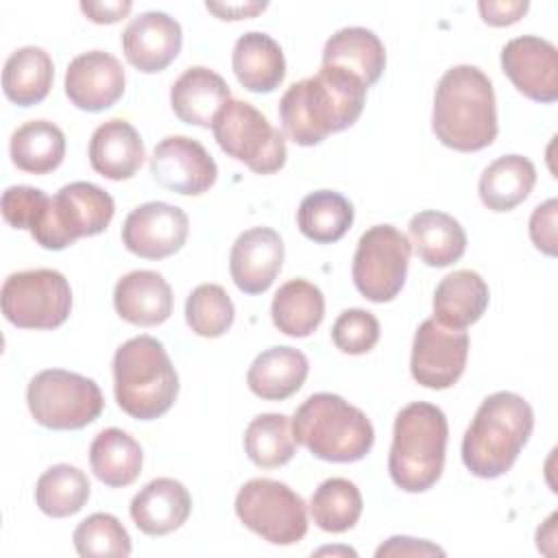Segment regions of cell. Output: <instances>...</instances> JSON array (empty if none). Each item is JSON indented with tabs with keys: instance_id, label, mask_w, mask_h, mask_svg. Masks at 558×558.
Wrapping results in <instances>:
<instances>
[{
	"instance_id": "obj_1",
	"label": "cell",
	"mask_w": 558,
	"mask_h": 558,
	"mask_svg": "<svg viewBox=\"0 0 558 558\" xmlns=\"http://www.w3.org/2000/svg\"><path fill=\"white\" fill-rule=\"evenodd\" d=\"M366 85L351 72L323 65L318 74L292 83L279 100V118L288 137L299 146H316L327 135L357 122Z\"/></svg>"
},
{
	"instance_id": "obj_2",
	"label": "cell",
	"mask_w": 558,
	"mask_h": 558,
	"mask_svg": "<svg viewBox=\"0 0 558 558\" xmlns=\"http://www.w3.org/2000/svg\"><path fill=\"white\" fill-rule=\"evenodd\" d=\"M432 129L440 144L460 153L482 150L495 142V92L480 68L462 63L440 76L434 94Z\"/></svg>"
},
{
	"instance_id": "obj_3",
	"label": "cell",
	"mask_w": 558,
	"mask_h": 558,
	"mask_svg": "<svg viewBox=\"0 0 558 558\" xmlns=\"http://www.w3.org/2000/svg\"><path fill=\"white\" fill-rule=\"evenodd\" d=\"M534 429L532 405L517 392L486 397L462 438V462L482 480L510 471Z\"/></svg>"
},
{
	"instance_id": "obj_4",
	"label": "cell",
	"mask_w": 558,
	"mask_h": 558,
	"mask_svg": "<svg viewBox=\"0 0 558 558\" xmlns=\"http://www.w3.org/2000/svg\"><path fill=\"white\" fill-rule=\"evenodd\" d=\"M449 425L445 412L427 401L405 405L392 427L388 471L405 493H425L442 475Z\"/></svg>"
},
{
	"instance_id": "obj_5",
	"label": "cell",
	"mask_w": 558,
	"mask_h": 558,
	"mask_svg": "<svg viewBox=\"0 0 558 558\" xmlns=\"http://www.w3.org/2000/svg\"><path fill=\"white\" fill-rule=\"evenodd\" d=\"M116 401L133 418L153 421L166 414L179 395V375L163 344L153 336H135L113 355Z\"/></svg>"
},
{
	"instance_id": "obj_6",
	"label": "cell",
	"mask_w": 558,
	"mask_h": 558,
	"mask_svg": "<svg viewBox=\"0 0 558 558\" xmlns=\"http://www.w3.org/2000/svg\"><path fill=\"white\" fill-rule=\"evenodd\" d=\"M292 436L312 456L327 462H357L375 442V429L366 414L331 392H316L296 408Z\"/></svg>"
},
{
	"instance_id": "obj_7",
	"label": "cell",
	"mask_w": 558,
	"mask_h": 558,
	"mask_svg": "<svg viewBox=\"0 0 558 558\" xmlns=\"http://www.w3.org/2000/svg\"><path fill=\"white\" fill-rule=\"evenodd\" d=\"M116 205L109 192L87 181H74L63 185L54 196H48L28 231L41 248L61 251L78 238L102 233Z\"/></svg>"
},
{
	"instance_id": "obj_8",
	"label": "cell",
	"mask_w": 558,
	"mask_h": 558,
	"mask_svg": "<svg viewBox=\"0 0 558 558\" xmlns=\"http://www.w3.org/2000/svg\"><path fill=\"white\" fill-rule=\"evenodd\" d=\"M26 403L33 418L48 429H81L94 423L105 408L94 379L63 368L37 373L28 381Z\"/></svg>"
},
{
	"instance_id": "obj_9",
	"label": "cell",
	"mask_w": 558,
	"mask_h": 558,
	"mask_svg": "<svg viewBox=\"0 0 558 558\" xmlns=\"http://www.w3.org/2000/svg\"><path fill=\"white\" fill-rule=\"evenodd\" d=\"M211 129L222 153L246 163L253 172L272 174L283 168L288 157L283 133L251 102L227 100L216 113Z\"/></svg>"
},
{
	"instance_id": "obj_10",
	"label": "cell",
	"mask_w": 558,
	"mask_h": 558,
	"mask_svg": "<svg viewBox=\"0 0 558 558\" xmlns=\"http://www.w3.org/2000/svg\"><path fill=\"white\" fill-rule=\"evenodd\" d=\"M235 514L257 536L272 545H294L307 532V508L288 484L255 477L235 495Z\"/></svg>"
},
{
	"instance_id": "obj_11",
	"label": "cell",
	"mask_w": 558,
	"mask_h": 558,
	"mask_svg": "<svg viewBox=\"0 0 558 558\" xmlns=\"http://www.w3.org/2000/svg\"><path fill=\"white\" fill-rule=\"evenodd\" d=\"M0 303L4 318L20 329H54L72 312V288L59 270H20L4 279Z\"/></svg>"
},
{
	"instance_id": "obj_12",
	"label": "cell",
	"mask_w": 558,
	"mask_h": 558,
	"mask_svg": "<svg viewBox=\"0 0 558 558\" xmlns=\"http://www.w3.org/2000/svg\"><path fill=\"white\" fill-rule=\"evenodd\" d=\"M410 253L412 244L397 227L375 225L366 229L357 240L351 266L357 292L373 303L392 301L405 283Z\"/></svg>"
},
{
	"instance_id": "obj_13",
	"label": "cell",
	"mask_w": 558,
	"mask_h": 558,
	"mask_svg": "<svg viewBox=\"0 0 558 558\" xmlns=\"http://www.w3.org/2000/svg\"><path fill=\"white\" fill-rule=\"evenodd\" d=\"M469 357V336L464 329H451L436 318L418 325L412 342V377L432 390L451 388L464 373Z\"/></svg>"
},
{
	"instance_id": "obj_14",
	"label": "cell",
	"mask_w": 558,
	"mask_h": 558,
	"mask_svg": "<svg viewBox=\"0 0 558 558\" xmlns=\"http://www.w3.org/2000/svg\"><path fill=\"white\" fill-rule=\"evenodd\" d=\"M150 174L170 192L198 196L216 183L218 166L201 142L185 135H170L155 146Z\"/></svg>"
},
{
	"instance_id": "obj_15",
	"label": "cell",
	"mask_w": 558,
	"mask_h": 558,
	"mask_svg": "<svg viewBox=\"0 0 558 558\" xmlns=\"http://www.w3.org/2000/svg\"><path fill=\"white\" fill-rule=\"evenodd\" d=\"M190 233L187 214L170 203L153 201L135 207L122 225V244L137 257L163 259L181 251Z\"/></svg>"
},
{
	"instance_id": "obj_16",
	"label": "cell",
	"mask_w": 558,
	"mask_h": 558,
	"mask_svg": "<svg viewBox=\"0 0 558 558\" xmlns=\"http://www.w3.org/2000/svg\"><path fill=\"white\" fill-rule=\"evenodd\" d=\"M501 70L530 100H558V50L551 41L536 35L510 39L501 50Z\"/></svg>"
},
{
	"instance_id": "obj_17",
	"label": "cell",
	"mask_w": 558,
	"mask_h": 558,
	"mask_svg": "<svg viewBox=\"0 0 558 558\" xmlns=\"http://www.w3.org/2000/svg\"><path fill=\"white\" fill-rule=\"evenodd\" d=\"M124 68L105 50H89L74 57L65 70V94L83 111H105L124 94Z\"/></svg>"
},
{
	"instance_id": "obj_18",
	"label": "cell",
	"mask_w": 558,
	"mask_h": 558,
	"mask_svg": "<svg viewBox=\"0 0 558 558\" xmlns=\"http://www.w3.org/2000/svg\"><path fill=\"white\" fill-rule=\"evenodd\" d=\"M283 240L270 227H253L240 233L231 246L229 272L244 294L266 292L283 266Z\"/></svg>"
},
{
	"instance_id": "obj_19",
	"label": "cell",
	"mask_w": 558,
	"mask_h": 558,
	"mask_svg": "<svg viewBox=\"0 0 558 558\" xmlns=\"http://www.w3.org/2000/svg\"><path fill=\"white\" fill-rule=\"evenodd\" d=\"M181 24L163 11H146L133 17L122 33L126 61L146 74L166 70L181 52Z\"/></svg>"
},
{
	"instance_id": "obj_20",
	"label": "cell",
	"mask_w": 558,
	"mask_h": 558,
	"mask_svg": "<svg viewBox=\"0 0 558 558\" xmlns=\"http://www.w3.org/2000/svg\"><path fill=\"white\" fill-rule=\"evenodd\" d=\"M129 512L140 532L148 536H163L187 521L192 512V497L181 482L172 477H157L133 497Z\"/></svg>"
},
{
	"instance_id": "obj_21",
	"label": "cell",
	"mask_w": 558,
	"mask_h": 558,
	"mask_svg": "<svg viewBox=\"0 0 558 558\" xmlns=\"http://www.w3.org/2000/svg\"><path fill=\"white\" fill-rule=\"evenodd\" d=\"M113 305L120 318L140 327H155L172 314V290L155 270H133L118 279Z\"/></svg>"
},
{
	"instance_id": "obj_22",
	"label": "cell",
	"mask_w": 558,
	"mask_h": 558,
	"mask_svg": "<svg viewBox=\"0 0 558 558\" xmlns=\"http://www.w3.org/2000/svg\"><path fill=\"white\" fill-rule=\"evenodd\" d=\"M227 100H231L227 81L205 65L187 68L170 87L172 111L185 124L209 129Z\"/></svg>"
},
{
	"instance_id": "obj_23",
	"label": "cell",
	"mask_w": 558,
	"mask_h": 558,
	"mask_svg": "<svg viewBox=\"0 0 558 558\" xmlns=\"http://www.w3.org/2000/svg\"><path fill=\"white\" fill-rule=\"evenodd\" d=\"M87 155L92 168L111 181L131 179L146 157L140 133L122 118L107 120L94 131Z\"/></svg>"
},
{
	"instance_id": "obj_24",
	"label": "cell",
	"mask_w": 558,
	"mask_h": 558,
	"mask_svg": "<svg viewBox=\"0 0 558 558\" xmlns=\"http://www.w3.org/2000/svg\"><path fill=\"white\" fill-rule=\"evenodd\" d=\"M238 83L255 94L277 89L286 76V59L281 46L266 33L251 31L238 37L231 54Z\"/></svg>"
},
{
	"instance_id": "obj_25",
	"label": "cell",
	"mask_w": 558,
	"mask_h": 558,
	"mask_svg": "<svg viewBox=\"0 0 558 558\" xmlns=\"http://www.w3.org/2000/svg\"><path fill=\"white\" fill-rule=\"evenodd\" d=\"M310 362L294 347H270L262 351L248 373L251 392L264 401H283L292 397L307 379Z\"/></svg>"
},
{
	"instance_id": "obj_26",
	"label": "cell",
	"mask_w": 558,
	"mask_h": 558,
	"mask_svg": "<svg viewBox=\"0 0 558 558\" xmlns=\"http://www.w3.org/2000/svg\"><path fill=\"white\" fill-rule=\"evenodd\" d=\"M488 286L475 270H453L434 290V318L451 329H466L488 307Z\"/></svg>"
},
{
	"instance_id": "obj_27",
	"label": "cell",
	"mask_w": 558,
	"mask_h": 558,
	"mask_svg": "<svg viewBox=\"0 0 558 558\" xmlns=\"http://www.w3.org/2000/svg\"><path fill=\"white\" fill-rule=\"evenodd\" d=\"M323 65L342 68L355 74L366 87L375 85L386 68L381 39L362 26H347L333 33L323 50Z\"/></svg>"
},
{
	"instance_id": "obj_28",
	"label": "cell",
	"mask_w": 558,
	"mask_h": 558,
	"mask_svg": "<svg viewBox=\"0 0 558 558\" xmlns=\"http://www.w3.org/2000/svg\"><path fill=\"white\" fill-rule=\"evenodd\" d=\"M408 229L418 259L432 268L451 266L466 251V233L462 225L445 211H418L410 218Z\"/></svg>"
},
{
	"instance_id": "obj_29",
	"label": "cell",
	"mask_w": 558,
	"mask_h": 558,
	"mask_svg": "<svg viewBox=\"0 0 558 558\" xmlns=\"http://www.w3.org/2000/svg\"><path fill=\"white\" fill-rule=\"evenodd\" d=\"M536 183V168L523 155H504L488 163L480 177L477 192L490 211H510L521 205Z\"/></svg>"
},
{
	"instance_id": "obj_30",
	"label": "cell",
	"mask_w": 558,
	"mask_h": 558,
	"mask_svg": "<svg viewBox=\"0 0 558 558\" xmlns=\"http://www.w3.org/2000/svg\"><path fill=\"white\" fill-rule=\"evenodd\" d=\"M54 78L50 54L39 46H24L9 54L2 70L4 96L17 107H33L41 102Z\"/></svg>"
},
{
	"instance_id": "obj_31",
	"label": "cell",
	"mask_w": 558,
	"mask_h": 558,
	"mask_svg": "<svg viewBox=\"0 0 558 558\" xmlns=\"http://www.w3.org/2000/svg\"><path fill=\"white\" fill-rule=\"evenodd\" d=\"M270 316L281 333L305 338L323 323L325 296L318 286L305 279H290L275 292Z\"/></svg>"
},
{
	"instance_id": "obj_32",
	"label": "cell",
	"mask_w": 558,
	"mask_h": 558,
	"mask_svg": "<svg viewBox=\"0 0 558 558\" xmlns=\"http://www.w3.org/2000/svg\"><path fill=\"white\" fill-rule=\"evenodd\" d=\"M140 442L118 427L102 429L89 447V464L94 475L111 488L129 486L142 471Z\"/></svg>"
},
{
	"instance_id": "obj_33",
	"label": "cell",
	"mask_w": 558,
	"mask_h": 558,
	"mask_svg": "<svg viewBox=\"0 0 558 558\" xmlns=\"http://www.w3.org/2000/svg\"><path fill=\"white\" fill-rule=\"evenodd\" d=\"M11 161L31 174H48L65 157V135L48 120H31L13 131L9 144Z\"/></svg>"
},
{
	"instance_id": "obj_34",
	"label": "cell",
	"mask_w": 558,
	"mask_h": 558,
	"mask_svg": "<svg viewBox=\"0 0 558 558\" xmlns=\"http://www.w3.org/2000/svg\"><path fill=\"white\" fill-rule=\"evenodd\" d=\"M296 225L299 231L316 244L338 242L353 225V205L331 190L312 192L299 205Z\"/></svg>"
},
{
	"instance_id": "obj_35",
	"label": "cell",
	"mask_w": 558,
	"mask_h": 558,
	"mask_svg": "<svg viewBox=\"0 0 558 558\" xmlns=\"http://www.w3.org/2000/svg\"><path fill=\"white\" fill-rule=\"evenodd\" d=\"M89 499L87 475L72 464H54L46 469L35 486V501L48 517L63 519L76 514Z\"/></svg>"
},
{
	"instance_id": "obj_36",
	"label": "cell",
	"mask_w": 558,
	"mask_h": 558,
	"mask_svg": "<svg viewBox=\"0 0 558 558\" xmlns=\"http://www.w3.org/2000/svg\"><path fill=\"white\" fill-rule=\"evenodd\" d=\"M244 451L248 460L262 469L288 464L296 451L290 418L277 412L255 416L244 429Z\"/></svg>"
},
{
	"instance_id": "obj_37",
	"label": "cell",
	"mask_w": 558,
	"mask_h": 558,
	"mask_svg": "<svg viewBox=\"0 0 558 558\" xmlns=\"http://www.w3.org/2000/svg\"><path fill=\"white\" fill-rule=\"evenodd\" d=\"M362 495L357 486L344 477L325 480L312 495L310 512L314 523L331 534L351 530L362 517Z\"/></svg>"
},
{
	"instance_id": "obj_38",
	"label": "cell",
	"mask_w": 558,
	"mask_h": 558,
	"mask_svg": "<svg viewBox=\"0 0 558 558\" xmlns=\"http://www.w3.org/2000/svg\"><path fill=\"white\" fill-rule=\"evenodd\" d=\"M235 318V307L218 283L196 286L185 301V320L196 336L218 338L222 336Z\"/></svg>"
},
{
	"instance_id": "obj_39",
	"label": "cell",
	"mask_w": 558,
	"mask_h": 558,
	"mask_svg": "<svg viewBox=\"0 0 558 558\" xmlns=\"http://www.w3.org/2000/svg\"><path fill=\"white\" fill-rule=\"evenodd\" d=\"M74 549L83 558L116 556L126 558L131 554V536L124 525L109 512H94L83 519L74 534Z\"/></svg>"
},
{
	"instance_id": "obj_40",
	"label": "cell",
	"mask_w": 558,
	"mask_h": 558,
	"mask_svg": "<svg viewBox=\"0 0 558 558\" xmlns=\"http://www.w3.org/2000/svg\"><path fill=\"white\" fill-rule=\"evenodd\" d=\"M331 340L342 353H368L379 340V320L360 307L344 310L331 327Z\"/></svg>"
},
{
	"instance_id": "obj_41",
	"label": "cell",
	"mask_w": 558,
	"mask_h": 558,
	"mask_svg": "<svg viewBox=\"0 0 558 558\" xmlns=\"http://www.w3.org/2000/svg\"><path fill=\"white\" fill-rule=\"evenodd\" d=\"M48 196L39 187L31 185H11L2 192L0 209L2 218L13 229H31Z\"/></svg>"
},
{
	"instance_id": "obj_42",
	"label": "cell",
	"mask_w": 558,
	"mask_h": 558,
	"mask_svg": "<svg viewBox=\"0 0 558 558\" xmlns=\"http://www.w3.org/2000/svg\"><path fill=\"white\" fill-rule=\"evenodd\" d=\"M556 218H558V201L556 198L541 203L530 216V238H532L534 246L549 257H556V253H558Z\"/></svg>"
},
{
	"instance_id": "obj_43",
	"label": "cell",
	"mask_w": 558,
	"mask_h": 558,
	"mask_svg": "<svg viewBox=\"0 0 558 558\" xmlns=\"http://www.w3.org/2000/svg\"><path fill=\"white\" fill-rule=\"evenodd\" d=\"M530 2L527 0H501V2H493V0H482L477 4L480 15L486 24L490 26H508L514 24L523 17V13L527 11Z\"/></svg>"
},
{
	"instance_id": "obj_44",
	"label": "cell",
	"mask_w": 558,
	"mask_h": 558,
	"mask_svg": "<svg viewBox=\"0 0 558 558\" xmlns=\"http://www.w3.org/2000/svg\"><path fill=\"white\" fill-rule=\"evenodd\" d=\"M436 554L445 556V549H440L438 545H434L429 541L410 538V536H392L384 545H379L375 551L377 558H384V556H436Z\"/></svg>"
},
{
	"instance_id": "obj_45",
	"label": "cell",
	"mask_w": 558,
	"mask_h": 558,
	"mask_svg": "<svg viewBox=\"0 0 558 558\" xmlns=\"http://www.w3.org/2000/svg\"><path fill=\"white\" fill-rule=\"evenodd\" d=\"M131 2H81V11L96 24H113L131 11Z\"/></svg>"
},
{
	"instance_id": "obj_46",
	"label": "cell",
	"mask_w": 558,
	"mask_h": 558,
	"mask_svg": "<svg viewBox=\"0 0 558 558\" xmlns=\"http://www.w3.org/2000/svg\"><path fill=\"white\" fill-rule=\"evenodd\" d=\"M207 11H211L220 20H248L262 13L266 2H205Z\"/></svg>"
},
{
	"instance_id": "obj_47",
	"label": "cell",
	"mask_w": 558,
	"mask_h": 558,
	"mask_svg": "<svg viewBox=\"0 0 558 558\" xmlns=\"http://www.w3.org/2000/svg\"><path fill=\"white\" fill-rule=\"evenodd\" d=\"M316 554H349V556H355V551L349 549V547H325V549H318Z\"/></svg>"
}]
</instances>
